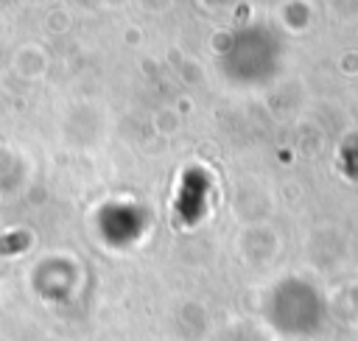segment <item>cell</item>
<instances>
[{
	"instance_id": "6da1fadb",
	"label": "cell",
	"mask_w": 358,
	"mask_h": 341,
	"mask_svg": "<svg viewBox=\"0 0 358 341\" xmlns=\"http://www.w3.org/2000/svg\"><path fill=\"white\" fill-rule=\"evenodd\" d=\"M28 246V235H3V240H0V254H8V252H20V249H25Z\"/></svg>"
}]
</instances>
